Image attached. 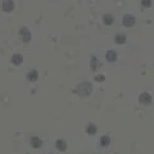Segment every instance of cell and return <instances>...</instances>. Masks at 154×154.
I'll return each instance as SVG.
<instances>
[{
    "label": "cell",
    "mask_w": 154,
    "mask_h": 154,
    "mask_svg": "<svg viewBox=\"0 0 154 154\" xmlns=\"http://www.w3.org/2000/svg\"><path fill=\"white\" fill-rule=\"evenodd\" d=\"M139 103L141 105H149L152 104V95L149 93H141L139 95Z\"/></svg>",
    "instance_id": "277c9868"
},
{
    "label": "cell",
    "mask_w": 154,
    "mask_h": 154,
    "mask_svg": "<svg viewBox=\"0 0 154 154\" xmlns=\"http://www.w3.org/2000/svg\"><path fill=\"white\" fill-rule=\"evenodd\" d=\"M99 144H100V146H108L109 144H110V137L108 136V135H104V136H102L100 137V141H99Z\"/></svg>",
    "instance_id": "9a60e30c"
},
{
    "label": "cell",
    "mask_w": 154,
    "mask_h": 154,
    "mask_svg": "<svg viewBox=\"0 0 154 154\" xmlns=\"http://www.w3.org/2000/svg\"><path fill=\"white\" fill-rule=\"evenodd\" d=\"M55 148L59 152H66L67 150V143L63 140V139H58L55 141Z\"/></svg>",
    "instance_id": "30bf717a"
},
{
    "label": "cell",
    "mask_w": 154,
    "mask_h": 154,
    "mask_svg": "<svg viewBox=\"0 0 154 154\" xmlns=\"http://www.w3.org/2000/svg\"><path fill=\"white\" fill-rule=\"evenodd\" d=\"M2 9L5 13H11L14 11V2L13 0H3L2 3Z\"/></svg>",
    "instance_id": "5b68a950"
},
{
    "label": "cell",
    "mask_w": 154,
    "mask_h": 154,
    "mask_svg": "<svg viewBox=\"0 0 154 154\" xmlns=\"http://www.w3.org/2000/svg\"><path fill=\"white\" fill-rule=\"evenodd\" d=\"M75 93L80 96V98H88V96L93 93V84L89 81H84L77 85Z\"/></svg>",
    "instance_id": "6da1fadb"
},
{
    "label": "cell",
    "mask_w": 154,
    "mask_h": 154,
    "mask_svg": "<svg viewBox=\"0 0 154 154\" xmlns=\"http://www.w3.org/2000/svg\"><path fill=\"white\" fill-rule=\"evenodd\" d=\"M19 36H21L22 41L26 42V44L32 40V33H31V31L28 30L27 27H22L21 30H19Z\"/></svg>",
    "instance_id": "7a4b0ae2"
},
{
    "label": "cell",
    "mask_w": 154,
    "mask_h": 154,
    "mask_svg": "<svg viewBox=\"0 0 154 154\" xmlns=\"http://www.w3.org/2000/svg\"><path fill=\"white\" fill-rule=\"evenodd\" d=\"M96 132H98V127H96V125L89 123L88 126H86V134L90 135V136H94Z\"/></svg>",
    "instance_id": "7c38bea8"
},
{
    "label": "cell",
    "mask_w": 154,
    "mask_h": 154,
    "mask_svg": "<svg viewBox=\"0 0 154 154\" xmlns=\"http://www.w3.org/2000/svg\"><path fill=\"white\" fill-rule=\"evenodd\" d=\"M100 67H102V63L99 62V59L96 57H93L91 58V60H90V68H91V71L93 72H96L98 71Z\"/></svg>",
    "instance_id": "8992f818"
},
{
    "label": "cell",
    "mask_w": 154,
    "mask_h": 154,
    "mask_svg": "<svg viewBox=\"0 0 154 154\" xmlns=\"http://www.w3.org/2000/svg\"><path fill=\"white\" fill-rule=\"evenodd\" d=\"M105 59H107L109 63H114L116 60H117V53H116L114 50H108L107 53H105Z\"/></svg>",
    "instance_id": "ba28073f"
},
{
    "label": "cell",
    "mask_w": 154,
    "mask_h": 154,
    "mask_svg": "<svg viewBox=\"0 0 154 154\" xmlns=\"http://www.w3.org/2000/svg\"><path fill=\"white\" fill-rule=\"evenodd\" d=\"M141 5L144 8H150L152 7V0H141Z\"/></svg>",
    "instance_id": "2e32d148"
},
{
    "label": "cell",
    "mask_w": 154,
    "mask_h": 154,
    "mask_svg": "<svg viewBox=\"0 0 154 154\" xmlns=\"http://www.w3.org/2000/svg\"><path fill=\"white\" fill-rule=\"evenodd\" d=\"M94 80L96 81V82H103V81H105V76L104 75H98L94 77Z\"/></svg>",
    "instance_id": "e0dca14e"
},
{
    "label": "cell",
    "mask_w": 154,
    "mask_h": 154,
    "mask_svg": "<svg viewBox=\"0 0 154 154\" xmlns=\"http://www.w3.org/2000/svg\"><path fill=\"white\" fill-rule=\"evenodd\" d=\"M113 22H114V17L112 16V14H105V16L103 17V23L105 26H110Z\"/></svg>",
    "instance_id": "4fadbf2b"
},
{
    "label": "cell",
    "mask_w": 154,
    "mask_h": 154,
    "mask_svg": "<svg viewBox=\"0 0 154 154\" xmlns=\"http://www.w3.org/2000/svg\"><path fill=\"white\" fill-rule=\"evenodd\" d=\"M122 23L125 27H134L135 23H136V19H135L134 16H131V14H126V16H123L122 18Z\"/></svg>",
    "instance_id": "3957f363"
},
{
    "label": "cell",
    "mask_w": 154,
    "mask_h": 154,
    "mask_svg": "<svg viewBox=\"0 0 154 154\" xmlns=\"http://www.w3.org/2000/svg\"><path fill=\"white\" fill-rule=\"evenodd\" d=\"M114 41H116V44H125V42H126V35H123V33H117L114 37Z\"/></svg>",
    "instance_id": "5bb4252c"
},
{
    "label": "cell",
    "mask_w": 154,
    "mask_h": 154,
    "mask_svg": "<svg viewBox=\"0 0 154 154\" xmlns=\"http://www.w3.org/2000/svg\"><path fill=\"white\" fill-rule=\"evenodd\" d=\"M30 144H31V146L33 149H38V148L42 146V140L40 137H37V136H33V137H31Z\"/></svg>",
    "instance_id": "9c48e42d"
},
{
    "label": "cell",
    "mask_w": 154,
    "mask_h": 154,
    "mask_svg": "<svg viewBox=\"0 0 154 154\" xmlns=\"http://www.w3.org/2000/svg\"><path fill=\"white\" fill-rule=\"evenodd\" d=\"M11 62H12V64H14V66H21V64L23 63V55H22V54H18V53H16V54H13V55H12Z\"/></svg>",
    "instance_id": "52a82bcc"
},
{
    "label": "cell",
    "mask_w": 154,
    "mask_h": 154,
    "mask_svg": "<svg viewBox=\"0 0 154 154\" xmlns=\"http://www.w3.org/2000/svg\"><path fill=\"white\" fill-rule=\"evenodd\" d=\"M26 77H27V80H28V81L33 82V81H36V80L38 79V72H37L36 69H31V71H28V72H27Z\"/></svg>",
    "instance_id": "8fae6325"
}]
</instances>
